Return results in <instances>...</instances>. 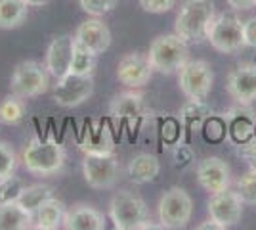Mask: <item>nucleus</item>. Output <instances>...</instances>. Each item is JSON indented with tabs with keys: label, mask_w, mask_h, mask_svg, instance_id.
<instances>
[{
	"label": "nucleus",
	"mask_w": 256,
	"mask_h": 230,
	"mask_svg": "<svg viewBox=\"0 0 256 230\" xmlns=\"http://www.w3.org/2000/svg\"><path fill=\"white\" fill-rule=\"evenodd\" d=\"M94 94V75L67 73L54 85V100L62 108H76Z\"/></svg>",
	"instance_id": "nucleus-10"
},
{
	"label": "nucleus",
	"mask_w": 256,
	"mask_h": 230,
	"mask_svg": "<svg viewBox=\"0 0 256 230\" xmlns=\"http://www.w3.org/2000/svg\"><path fill=\"white\" fill-rule=\"evenodd\" d=\"M224 121L226 129H228V136L237 146L256 136V115L248 106L237 104L228 113H224Z\"/></svg>",
	"instance_id": "nucleus-17"
},
{
	"label": "nucleus",
	"mask_w": 256,
	"mask_h": 230,
	"mask_svg": "<svg viewBox=\"0 0 256 230\" xmlns=\"http://www.w3.org/2000/svg\"><path fill=\"white\" fill-rule=\"evenodd\" d=\"M203 131H204L206 140H210V142H220V140H224L226 134H228L224 115H222V117H214V115H210L208 119L204 121Z\"/></svg>",
	"instance_id": "nucleus-32"
},
{
	"label": "nucleus",
	"mask_w": 256,
	"mask_h": 230,
	"mask_svg": "<svg viewBox=\"0 0 256 230\" xmlns=\"http://www.w3.org/2000/svg\"><path fill=\"white\" fill-rule=\"evenodd\" d=\"M206 41L220 54H235L245 48L243 22L235 14H218L206 27Z\"/></svg>",
	"instance_id": "nucleus-4"
},
{
	"label": "nucleus",
	"mask_w": 256,
	"mask_h": 230,
	"mask_svg": "<svg viewBox=\"0 0 256 230\" xmlns=\"http://www.w3.org/2000/svg\"><path fill=\"white\" fill-rule=\"evenodd\" d=\"M65 159H67L65 148L54 138H48V140L32 138L22 152V161L25 169L36 176H52L62 173L65 167Z\"/></svg>",
	"instance_id": "nucleus-1"
},
{
	"label": "nucleus",
	"mask_w": 256,
	"mask_h": 230,
	"mask_svg": "<svg viewBox=\"0 0 256 230\" xmlns=\"http://www.w3.org/2000/svg\"><path fill=\"white\" fill-rule=\"evenodd\" d=\"M214 83V71L204 60H188L178 71L180 90L192 100H206Z\"/></svg>",
	"instance_id": "nucleus-9"
},
{
	"label": "nucleus",
	"mask_w": 256,
	"mask_h": 230,
	"mask_svg": "<svg viewBox=\"0 0 256 230\" xmlns=\"http://www.w3.org/2000/svg\"><path fill=\"white\" fill-rule=\"evenodd\" d=\"M126 173L134 184H148L159 176L160 161L153 153H138L128 161Z\"/></svg>",
	"instance_id": "nucleus-21"
},
{
	"label": "nucleus",
	"mask_w": 256,
	"mask_h": 230,
	"mask_svg": "<svg viewBox=\"0 0 256 230\" xmlns=\"http://www.w3.org/2000/svg\"><path fill=\"white\" fill-rule=\"evenodd\" d=\"M29 16L25 0H0V29H18Z\"/></svg>",
	"instance_id": "nucleus-25"
},
{
	"label": "nucleus",
	"mask_w": 256,
	"mask_h": 230,
	"mask_svg": "<svg viewBox=\"0 0 256 230\" xmlns=\"http://www.w3.org/2000/svg\"><path fill=\"white\" fill-rule=\"evenodd\" d=\"M226 88L235 104L250 106L256 102V64H241L232 69Z\"/></svg>",
	"instance_id": "nucleus-14"
},
{
	"label": "nucleus",
	"mask_w": 256,
	"mask_h": 230,
	"mask_svg": "<svg viewBox=\"0 0 256 230\" xmlns=\"http://www.w3.org/2000/svg\"><path fill=\"white\" fill-rule=\"evenodd\" d=\"M78 148L84 152V155H104V153L115 152V140L113 132L106 123H94L88 125L82 134V140L78 142Z\"/></svg>",
	"instance_id": "nucleus-20"
},
{
	"label": "nucleus",
	"mask_w": 256,
	"mask_h": 230,
	"mask_svg": "<svg viewBox=\"0 0 256 230\" xmlns=\"http://www.w3.org/2000/svg\"><path fill=\"white\" fill-rule=\"evenodd\" d=\"M148 58L153 71L172 75L180 71V67L190 60V48H188V43H184L176 33L159 35L153 39Z\"/></svg>",
	"instance_id": "nucleus-3"
},
{
	"label": "nucleus",
	"mask_w": 256,
	"mask_h": 230,
	"mask_svg": "<svg viewBox=\"0 0 256 230\" xmlns=\"http://www.w3.org/2000/svg\"><path fill=\"white\" fill-rule=\"evenodd\" d=\"M65 205L62 199L50 197L46 199L40 207L34 213V228L38 230H56L60 226H64V217H65Z\"/></svg>",
	"instance_id": "nucleus-22"
},
{
	"label": "nucleus",
	"mask_w": 256,
	"mask_h": 230,
	"mask_svg": "<svg viewBox=\"0 0 256 230\" xmlns=\"http://www.w3.org/2000/svg\"><path fill=\"white\" fill-rule=\"evenodd\" d=\"M157 215H159V222L162 228H186L193 215L192 196L180 186L168 188L159 199Z\"/></svg>",
	"instance_id": "nucleus-7"
},
{
	"label": "nucleus",
	"mask_w": 256,
	"mask_h": 230,
	"mask_svg": "<svg viewBox=\"0 0 256 230\" xmlns=\"http://www.w3.org/2000/svg\"><path fill=\"white\" fill-rule=\"evenodd\" d=\"M237 153H239L241 159H245L250 169H256V136L250 138V140H246V142L239 144Z\"/></svg>",
	"instance_id": "nucleus-35"
},
{
	"label": "nucleus",
	"mask_w": 256,
	"mask_h": 230,
	"mask_svg": "<svg viewBox=\"0 0 256 230\" xmlns=\"http://www.w3.org/2000/svg\"><path fill=\"white\" fill-rule=\"evenodd\" d=\"M226 2H228L230 8H234V10H237V12L250 10V8L256 6V0H226Z\"/></svg>",
	"instance_id": "nucleus-38"
},
{
	"label": "nucleus",
	"mask_w": 256,
	"mask_h": 230,
	"mask_svg": "<svg viewBox=\"0 0 256 230\" xmlns=\"http://www.w3.org/2000/svg\"><path fill=\"white\" fill-rule=\"evenodd\" d=\"M82 175L86 184L96 190H111L122 178V167L118 157L113 153L104 155H84L82 161Z\"/></svg>",
	"instance_id": "nucleus-8"
},
{
	"label": "nucleus",
	"mask_w": 256,
	"mask_h": 230,
	"mask_svg": "<svg viewBox=\"0 0 256 230\" xmlns=\"http://www.w3.org/2000/svg\"><path fill=\"white\" fill-rule=\"evenodd\" d=\"M109 217L117 230H138L144 220L150 219V209L132 190H118L109 201Z\"/></svg>",
	"instance_id": "nucleus-5"
},
{
	"label": "nucleus",
	"mask_w": 256,
	"mask_h": 230,
	"mask_svg": "<svg viewBox=\"0 0 256 230\" xmlns=\"http://www.w3.org/2000/svg\"><path fill=\"white\" fill-rule=\"evenodd\" d=\"M96 69V56L82 48L80 44L75 43V50H73V60H71V69L69 73H76V75H94Z\"/></svg>",
	"instance_id": "nucleus-28"
},
{
	"label": "nucleus",
	"mask_w": 256,
	"mask_h": 230,
	"mask_svg": "<svg viewBox=\"0 0 256 230\" xmlns=\"http://www.w3.org/2000/svg\"><path fill=\"white\" fill-rule=\"evenodd\" d=\"M34 215L14 201V203H6L0 205V230H27L32 228Z\"/></svg>",
	"instance_id": "nucleus-24"
},
{
	"label": "nucleus",
	"mask_w": 256,
	"mask_h": 230,
	"mask_svg": "<svg viewBox=\"0 0 256 230\" xmlns=\"http://www.w3.org/2000/svg\"><path fill=\"white\" fill-rule=\"evenodd\" d=\"M65 230H106V215L88 203H75L65 209Z\"/></svg>",
	"instance_id": "nucleus-18"
},
{
	"label": "nucleus",
	"mask_w": 256,
	"mask_h": 230,
	"mask_svg": "<svg viewBox=\"0 0 256 230\" xmlns=\"http://www.w3.org/2000/svg\"><path fill=\"white\" fill-rule=\"evenodd\" d=\"M146 111H148V108H146L144 96L140 92H134V90L120 92L109 104V115L118 123L120 121L134 123V121L142 119L146 115Z\"/></svg>",
	"instance_id": "nucleus-19"
},
{
	"label": "nucleus",
	"mask_w": 256,
	"mask_h": 230,
	"mask_svg": "<svg viewBox=\"0 0 256 230\" xmlns=\"http://www.w3.org/2000/svg\"><path fill=\"white\" fill-rule=\"evenodd\" d=\"M243 205H245V201L241 199L239 192L226 188L222 192L210 194L206 211H208L210 219L218 220L224 228H230V226H234V224H237L241 220V217H243Z\"/></svg>",
	"instance_id": "nucleus-11"
},
{
	"label": "nucleus",
	"mask_w": 256,
	"mask_h": 230,
	"mask_svg": "<svg viewBox=\"0 0 256 230\" xmlns=\"http://www.w3.org/2000/svg\"><path fill=\"white\" fill-rule=\"evenodd\" d=\"M243 39H245V46L256 48V16L243 22Z\"/></svg>",
	"instance_id": "nucleus-36"
},
{
	"label": "nucleus",
	"mask_w": 256,
	"mask_h": 230,
	"mask_svg": "<svg viewBox=\"0 0 256 230\" xmlns=\"http://www.w3.org/2000/svg\"><path fill=\"white\" fill-rule=\"evenodd\" d=\"M50 0H25V4L27 6H32V8H36V6H44V4H48Z\"/></svg>",
	"instance_id": "nucleus-40"
},
{
	"label": "nucleus",
	"mask_w": 256,
	"mask_h": 230,
	"mask_svg": "<svg viewBox=\"0 0 256 230\" xmlns=\"http://www.w3.org/2000/svg\"><path fill=\"white\" fill-rule=\"evenodd\" d=\"M50 87V73L36 60L20 62L10 77V90L20 98H36Z\"/></svg>",
	"instance_id": "nucleus-6"
},
{
	"label": "nucleus",
	"mask_w": 256,
	"mask_h": 230,
	"mask_svg": "<svg viewBox=\"0 0 256 230\" xmlns=\"http://www.w3.org/2000/svg\"><path fill=\"white\" fill-rule=\"evenodd\" d=\"M73 50H75V37H71V35H60L48 44L44 66L56 81L69 73Z\"/></svg>",
	"instance_id": "nucleus-15"
},
{
	"label": "nucleus",
	"mask_w": 256,
	"mask_h": 230,
	"mask_svg": "<svg viewBox=\"0 0 256 230\" xmlns=\"http://www.w3.org/2000/svg\"><path fill=\"white\" fill-rule=\"evenodd\" d=\"M237 192L245 203L256 205V169H248L245 175L237 180Z\"/></svg>",
	"instance_id": "nucleus-30"
},
{
	"label": "nucleus",
	"mask_w": 256,
	"mask_h": 230,
	"mask_svg": "<svg viewBox=\"0 0 256 230\" xmlns=\"http://www.w3.org/2000/svg\"><path fill=\"white\" fill-rule=\"evenodd\" d=\"M153 77V67L150 64L148 54L142 52H130L118 60L117 79L120 85L128 88H142L146 87Z\"/></svg>",
	"instance_id": "nucleus-12"
},
{
	"label": "nucleus",
	"mask_w": 256,
	"mask_h": 230,
	"mask_svg": "<svg viewBox=\"0 0 256 230\" xmlns=\"http://www.w3.org/2000/svg\"><path fill=\"white\" fill-rule=\"evenodd\" d=\"M212 115V108L206 104V100H188L180 108L178 119L184 125V129L188 132H192L193 129L199 131L203 129L204 121Z\"/></svg>",
	"instance_id": "nucleus-23"
},
{
	"label": "nucleus",
	"mask_w": 256,
	"mask_h": 230,
	"mask_svg": "<svg viewBox=\"0 0 256 230\" xmlns=\"http://www.w3.org/2000/svg\"><path fill=\"white\" fill-rule=\"evenodd\" d=\"M195 175H197V182L208 194L222 192V190L230 188V184H232V169H230V165L226 163L222 157H216V155L204 157L203 161H199L197 169H195Z\"/></svg>",
	"instance_id": "nucleus-13"
},
{
	"label": "nucleus",
	"mask_w": 256,
	"mask_h": 230,
	"mask_svg": "<svg viewBox=\"0 0 256 230\" xmlns=\"http://www.w3.org/2000/svg\"><path fill=\"white\" fill-rule=\"evenodd\" d=\"M18 167V155L10 144L0 140V178H6L16 173Z\"/></svg>",
	"instance_id": "nucleus-31"
},
{
	"label": "nucleus",
	"mask_w": 256,
	"mask_h": 230,
	"mask_svg": "<svg viewBox=\"0 0 256 230\" xmlns=\"http://www.w3.org/2000/svg\"><path fill=\"white\" fill-rule=\"evenodd\" d=\"M54 196V188L48 184H31L25 186V190L22 192V196L18 199V203L22 205L25 211H29L31 215L36 213V209L42 205L46 199H50Z\"/></svg>",
	"instance_id": "nucleus-27"
},
{
	"label": "nucleus",
	"mask_w": 256,
	"mask_h": 230,
	"mask_svg": "<svg viewBox=\"0 0 256 230\" xmlns=\"http://www.w3.org/2000/svg\"><path fill=\"white\" fill-rule=\"evenodd\" d=\"M25 102L23 98L16 96L14 92L4 96L0 100V123L2 125H8V127H16L25 119Z\"/></svg>",
	"instance_id": "nucleus-26"
},
{
	"label": "nucleus",
	"mask_w": 256,
	"mask_h": 230,
	"mask_svg": "<svg viewBox=\"0 0 256 230\" xmlns=\"http://www.w3.org/2000/svg\"><path fill=\"white\" fill-rule=\"evenodd\" d=\"M23 190H25V182L20 176L10 175L6 178H0V205L18 201Z\"/></svg>",
	"instance_id": "nucleus-29"
},
{
	"label": "nucleus",
	"mask_w": 256,
	"mask_h": 230,
	"mask_svg": "<svg viewBox=\"0 0 256 230\" xmlns=\"http://www.w3.org/2000/svg\"><path fill=\"white\" fill-rule=\"evenodd\" d=\"M78 4L86 14L100 18V16H106L113 10L118 4V0H78Z\"/></svg>",
	"instance_id": "nucleus-33"
},
{
	"label": "nucleus",
	"mask_w": 256,
	"mask_h": 230,
	"mask_svg": "<svg viewBox=\"0 0 256 230\" xmlns=\"http://www.w3.org/2000/svg\"><path fill=\"white\" fill-rule=\"evenodd\" d=\"M197 230H224V226L218 220L208 219L204 220V222H201V224H197Z\"/></svg>",
	"instance_id": "nucleus-39"
},
{
	"label": "nucleus",
	"mask_w": 256,
	"mask_h": 230,
	"mask_svg": "<svg viewBox=\"0 0 256 230\" xmlns=\"http://www.w3.org/2000/svg\"><path fill=\"white\" fill-rule=\"evenodd\" d=\"M140 6L150 14H164L176 6V0H140Z\"/></svg>",
	"instance_id": "nucleus-34"
},
{
	"label": "nucleus",
	"mask_w": 256,
	"mask_h": 230,
	"mask_svg": "<svg viewBox=\"0 0 256 230\" xmlns=\"http://www.w3.org/2000/svg\"><path fill=\"white\" fill-rule=\"evenodd\" d=\"M75 43L80 44L82 48H86L94 56H100L111 46V31L102 20L92 18V20H86L76 27Z\"/></svg>",
	"instance_id": "nucleus-16"
},
{
	"label": "nucleus",
	"mask_w": 256,
	"mask_h": 230,
	"mask_svg": "<svg viewBox=\"0 0 256 230\" xmlns=\"http://www.w3.org/2000/svg\"><path fill=\"white\" fill-rule=\"evenodd\" d=\"M193 161V152L190 146H178L174 150V163L178 167H186Z\"/></svg>",
	"instance_id": "nucleus-37"
},
{
	"label": "nucleus",
	"mask_w": 256,
	"mask_h": 230,
	"mask_svg": "<svg viewBox=\"0 0 256 230\" xmlns=\"http://www.w3.org/2000/svg\"><path fill=\"white\" fill-rule=\"evenodd\" d=\"M214 16L212 0H186L176 14L174 33L184 43H201L206 39V27Z\"/></svg>",
	"instance_id": "nucleus-2"
}]
</instances>
